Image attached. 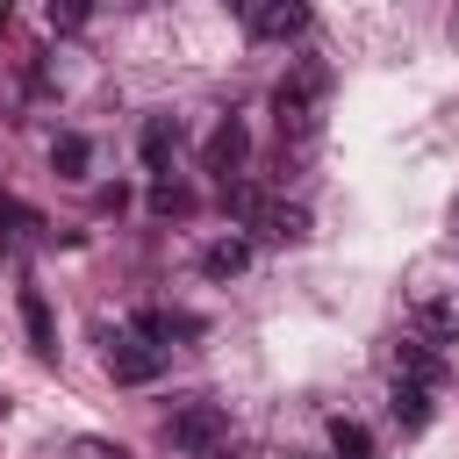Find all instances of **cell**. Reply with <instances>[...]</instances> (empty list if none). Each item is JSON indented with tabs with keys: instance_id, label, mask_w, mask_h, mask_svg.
<instances>
[{
	"instance_id": "7",
	"label": "cell",
	"mask_w": 459,
	"mask_h": 459,
	"mask_svg": "<svg viewBox=\"0 0 459 459\" xmlns=\"http://www.w3.org/2000/svg\"><path fill=\"white\" fill-rule=\"evenodd\" d=\"M14 308H22V330H29V344L43 351V359H57V316H50V301H43V287H14Z\"/></svg>"
},
{
	"instance_id": "19",
	"label": "cell",
	"mask_w": 459,
	"mask_h": 459,
	"mask_svg": "<svg viewBox=\"0 0 459 459\" xmlns=\"http://www.w3.org/2000/svg\"><path fill=\"white\" fill-rule=\"evenodd\" d=\"M7 22H14V0H0V29H7Z\"/></svg>"
},
{
	"instance_id": "18",
	"label": "cell",
	"mask_w": 459,
	"mask_h": 459,
	"mask_svg": "<svg viewBox=\"0 0 459 459\" xmlns=\"http://www.w3.org/2000/svg\"><path fill=\"white\" fill-rule=\"evenodd\" d=\"M36 230H43V222H36L22 201H7V194H0V244H22V237H36Z\"/></svg>"
},
{
	"instance_id": "9",
	"label": "cell",
	"mask_w": 459,
	"mask_h": 459,
	"mask_svg": "<svg viewBox=\"0 0 459 459\" xmlns=\"http://www.w3.org/2000/svg\"><path fill=\"white\" fill-rule=\"evenodd\" d=\"M251 230H258L265 244H301V237H308V208H294V201H258Z\"/></svg>"
},
{
	"instance_id": "12",
	"label": "cell",
	"mask_w": 459,
	"mask_h": 459,
	"mask_svg": "<svg viewBox=\"0 0 459 459\" xmlns=\"http://www.w3.org/2000/svg\"><path fill=\"white\" fill-rule=\"evenodd\" d=\"M394 373H409V380L437 387V380H445V359H437V344H430V337H416V330H409V337L394 344Z\"/></svg>"
},
{
	"instance_id": "8",
	"label": "cell",
	"mask_w": 459,
	"mask_h": 459,
	"mask_svg": "<svg viewBox=\"0 0 459 459\" xmlns=\"http://www.w3.org/2000/svg\"><path fill=\"white\" fill-rule=\"evenodd\" d=\"M409 330L430 337V344L459 337V301H452V294H416V301H409Z\"/></svg>"
},
{
	"instance_id": "16",
	"label": "cell",
	"mask_w": 459,
	"mask_h": 459,
	"mask_svg": "<svg viewBox=\"0 0 459 459\" xmlns=\"http://www.w3.org/2000/svg\"><path fill=\"white\" fill-rule=\"evenodd\" d=\"M330 452H337V459H373V430L351 423V416H337V423H330Z\"/></svg>"
},
{
	"instance_id": "17",
	"label": "cell",
	"mask_w": 459,
	"mask_h": 459,
	"mask_svg": "<svg viewBox=\"0 0 459 459\" xmlns=\"http://www.w3.org/2000/svg\"><path fill=\"white\" fill-rule=\"evenodd\" d=\"M86 14H93V0H50V7H43L50 36H79V29H86Z\"/></svg>"
},
{
	"instance_id": "20",
	"label": "cell",
	"mask_w": 459,
	"mask_h": 459,
	"mask_svg": "<svg viewBox=\"0 0 459 459\" xmlns=\"http://www.w3.org/2000/svg\"><path fill=\"white\" fill-rule=\"evenodd\" d=\"M208 459H237V452H230V445H215V452H208Z\"/></svg>"
},
{
	"instance_id": "14",
	"label": "cell",
	"mask_w": 459,
	"mask_h": 459,
	"mask_svg": "<svg viewBox=\"0 0 459 459\" xmlns=\"http://www.w3.org/2000/svg\"><path fill=\"white\" fill-rule=\"evenodd\" d=\"M251 265V237H215V244H201V273L208 280H237Z\"/></svg>"
},
{
	"instance_id": "3",
	"label": "cell",
	"mask_w": 459,
	"mask_h": 459,
	"mask_svg": "<svg viewBox=\"0 0 459 459\" xmlns=\"http://www.w3.org/2000/svg\"><path fill=\"white\" fill-rule=\"evenodd\" d=\"M100 366H108V380H115V387H151V380L165 373V351H158V344H143V337H108Z\"/></svg>"
},
{
	"instance_id": "11",
	"label": "cell",
	"mask_w": 459,
	"mask_h": 459,
	"mask_svg": "<svg viewBox=\"0 0 459 459\" xmlns=\"http://www.w3.org/2000/svg\"><path fill=\"white\" fill-rule=\"evenodd\" d=\"M50 172L57 179H86L93 172V136L86 129H57L50 136Z\"/></svg>"
},
{
	"instance_id": "13",
	"label": "cell",
	"mask_w": 459,
	"mask_h": 459,
	"mask_svg": "<svg viewBox=\"0 0 459 459\" xmlns=\"http://www.w3.org/2000/svg\"><path fill=\"white\" fill-rule=\"evenodd\" d=\"M308 29V7L301 0H265L258 14H251V36H273V43H287V36H301Z\"/></svg>"
},
{
	"instance_id": "15",
	"label": "cell",
	"mask_w": 459,
	"mask_h": 459,
	"mask_svg": "<svg viewBox=\"0 0 459 459\" xmlns=\"http://www.w3.org/2000/svg\"><path fill=\"white\" fill-rule=\"evenodd\" d=\"M143 201H151V215H158V222H172V215H194V186H186V179H172V172H158Z\"/></svg>"
},
{
	"instance_id": "4",
	"label": "cell",
	"mask_w": 459,
	"mask_h": 459,
	"mask_svg": "<svg viewBox=\"0 0 459 459\" xmlns=\"http://www.w3.org/2000/svg\"><path fill=\"white\" fill-rule=\"evenodd\" d=\"M201 158H208L215 186H222V179H244V158H251V129H244L237 115H222V122L208 129V151H201Z\"/></svg>"
},
{
	"instance_id": "10",
	"label": "cell",
	"mask_w": 459,
	"mask_h": 459,
	"mask_svg": "<svg viewBox=\"0 0 459 459\" xmlns=\"http://www.w3.org/2000/svg\"><path fill=\"white\" fill-rule=\"evenodd\" d=\"M194 330H201V323L179 316V308H136V316H129V337H143V344H158V351H165L172 337H194Z\"/></svg>"
},
{
	"instance_id": "5",
	"label": "cell",
	"mask_w": 459,
	"mask_h": 459,
	"mask_svg": "<svg viewBox=\"0 0 459 459\" xmlns=\"http://www.w3.org/2000/svg\"><path fill=\"white\" fill-rule=\"evenodd\" d=\"M179 143H186L179 115H143V129H136V158H143V172H151V179H158V172H172Z\"/></svg>"
},
{
	"instance_id": "6",
	"label": "cell",
	"mask_w": 459,
	"mask_h": 459,
	"mask_svg": "<svg viewBox=\"0 0 459 459\" xmlns=\"http://www.w3.org/2000/svg\"><path fill=\"white\" fill-rule=\"evenodd\" d=\"M387 416H394V430H430V416H437V387H423V380H409V373H394V387H387Z\"/></svg>"
},
{
	"instance_id": "1",
	"label": "cell",
	"mask_w": 459,
	"mask_h": 459,
	"mask_svg": "<svg viewBox=\"0 0 459 459\" xmlns=\"http://www.w3.org/2000/svg\"><path fill=\"white\" fill-rule=\"evenodd\" d=\"M323 100H330V65H323V57H301V65L273 86V122H280V143H287V151L316 143Z\"/></svg>"
},
{
	"instance_id": "2",
	"label": "cell",
	"mask_w": 459,
	"mask_h": 459,
	"mask_svg": "<svg viewBox=\"0 0 459 459\" xmlns=\"http://www.w3.org/2000/svg\"><path fill=\"white\" fill-rule=\"evenodd\" d=\"M165 445H172L179 459H208L215 445H230V409H222V402H208V394H194V402L165 409Z\"/></svg>"
}]
</instances>
